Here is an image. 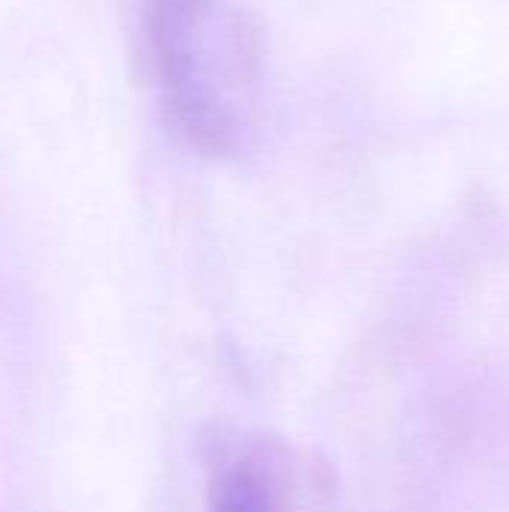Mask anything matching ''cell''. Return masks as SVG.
I'll use <instances>...</instances> for the list:
<instances>
[{
    "instance_id": "cell-1",
    "label": "cell",
    "mask_w": 509,
    "mask_h": 512,
    "mask_svg": "<svg viewBox=\"0 0 509 512\" xmlns=\"http://www.w3.org/2000/svg\"><path fill=\"white\" fill-rule=\"evenodd\" d=\"M144 45L171 129L207 159L249 156L267 105L258 18L237 0H144Z\"/></svg>"
},
{
    "instance_id": "cell-2",
    "label": "cell",
    "mask_w": 509,
    "mask_h": 512,
    "mask_svg": "<svg viewBox=\"0 0 509 512\" xmlns=\"http://www.w3.org/2000/svg\"><path fill=\"white\" fill-rule=\"evenodd\" d=\"M207 512H285L282 483L264 447H234L213 465Z\"/></svg>"
}]
</instances>
